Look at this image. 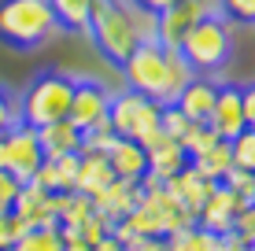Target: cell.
<instances>
[{"label":"cell","mask_w":255,"mask_h":251,"mask_svg":"<svg viewBox=\"0 0 255 251\" xmlns=\"http://www.w3.org/2000/svg\"><path fill=\"white\" fill-rule=\"evenodd\" d=\"M119 67H122V74H126V89L155 100L159 107L178 100V92L185 89L189 78H192L189 63L181 59V52H166L159 45H152V41H148V45H137Z\"/></svg>","instance_id":"obj_1"},{"label":"cell","mask_w":255,"mask_h":251,"mask_svg":"<svg viewBox=\"0 0 255 251\" xmlns=\"http://www.w3.org/2000/svg\"><path fill=\"white\" fill-rule=\"evenodd\" d=\"M59 22L48 0H0V41L15 48H37L56 37Z\"/></svg>","instance_id":"obj_2"},{"label":"cell","mask_w":255,"mask_h":251,"mask_svg":"<svg viewBox=\"0 0 255 251\" xmlns=\"http://www.w3.org/2000/svg\"><path fill=\"white\" fill-rule=\"evenodd\" d=\"M181 59L189 63L192 74H211L222 71L233 56V30L226 15H204L181 41Z\"/></svg>","instance_id":"obj_3"},{"label":"cell","mask_w":255,"mask_h":251,"mask_svg":"<svg viewBox=\"0 0 255 251\" xmlns=\"http://www.w3.org/2000/svg\"><path fill=\"white\" fill-rule=\"evenodd\" d=\"M70 96H74V78L48 71L41 78H33L30 89L22 92L19 100V122L22 126H52V122H63L70 115Z\"/></svg>","instance_id":"obj_4"},{"label":"cell","mask_w":255,"mask_h":251,"mask_svg":"<svg viewBox=\"0 0 255 251\" xmlns=\"http://www.w3.org/2000/svg\"><path fill=\"white\" fill-rule=\"evenodd\" d=\"M89 37L96 41V48L111 59V63H122V59L133 52L140 41L129 26V11L126 0H93L89 7Z\"/></svg>","instance_id":"obj_5"},{"label":"cell","mask_w":255,"mask_h":251,"mask_svg":"<svg viewBox=\"0 0 255 251\" xmlns=\"http://www.w3.org/2000/svg\"><path fill=\"white\" fill-rule=\"evenodd\" d=\"M159 103L140 96V92L126 89L119 96H111V107H108V122L115 129V137H129V141H140V144H152L155 137L163 133L159 129Z\"/></svg>","instance_id":"obj_6"},{"label":"cell","mask_w":255,"mask_h":251,"mask_svg":"<svg viewBox=\"0 0 255 251\" xmlns=\"http://www.w3.org/2000/svg\"><path fill=\"white\" fill-rule=\"evenodd\" d=\"M204 15H222V4L218 0H178L166 11H155V45L166 52H178L185 33Z\"/></svg>","instance_id":"obj_7"},{"label":"cell","mask_w":255,"mask_h":251,"mask_svg":"<svg viewBox=\"0 0 255 251\" xmlns=\"http://www.w3.org/2000/svg\"><path fill=\"white\" fill-rule=\"evenodd\" d=\"M45 163V152H41L37 129L33 126H11L4 133V170L15 181H33L37 167Z\"/></svg>","instance_id":"obj_8"},{"label":"cell","mask_w":255,"mask_h":251,"mask_svg":"<svg viewBox=\"0 0 255 251\" xmlns=\"http://www.w3.org/2000/svg\"><path fill=\"white\" fill-rule=\"evenodd\" d=\"M108 107H111V92L100 82H93V78H82V82H74V96H70V115L67 118L78 129H89L100 118H108Z\"/></svg>","instance_id":"obj_9"},{"label":"cell","mask_w":255,"mask_h":251,"mask_svg":"<svg viewBox=\"0 0 255 251\" xmlns=\"http://www.w3.org/2000/svg\"><path fill=\"white\" fill-rule=\"evenodd\" d=\"M137 203H140V181H122V177H115L108 188H100V192L93 196V211L100 214L108 226L122 222Z\"/></svg>","instance_id":"obj_10"},{"label":"cell","mask_w":255,"mask_h":251,"mask_svg":"<svg viewBox=\"0 0 255 251\" xmlns=\"http://www.w3.org/2000/svg\"><path fill=\"white\" fill-rule=\"evenodd\" d=\"M241 207H248V203L237 200L230 188L218 185L215 192L204 200V207L196 211V226L207 229V233H215V237H226V233L233 229V218H237V211H241Z\"/></svg>","instance_id":"obj_11"},{"label":"cell","mask_w":255,"mask_h":251,"mask_svg":"<svg viewBox=\"0 0 255 251\" xmlns=\"http://www.w3.org/2000/svg\"><path fill=\"white\" fill-rule=\"evenodd\" d=\"M207 126L215 129L222 141H233L237 133H244V107H241V85H218L215 107H211Z\"/></svg>","instance_id":"obj_12"},{"label":"cell","mask_w":255,"mask_h":251,"mask_svg":"<svg viewBox=\"0 0 255 251\" xmlns=\"http://www.w3.org/2000/svg\"><path fill=\"white\" fill-rule=\"evenodd\" d=\"M144 152H148V174L159 177V181L178 177L189 167V155L181 148V141H170L166 133H159L152 144H144Z\"/></svg>","instance_id":"obj_13"},{"label":"cell","mask_w":255,"mask_h":251,"mask_svg":"<svg viewBox=\"0 0 255 251\" xmlns=\"http://www.w3.org/2000/svg\"><path fill=\"white\" fill-rule=\"evenodd\" d=\"M215 96H218V85L207 82L204 74H192L189 85L178 92L174 107H178L189 122H207V118H211V107H215Z\"/></svg>","instance_id":"obj_14"},{"label":"cell","mask_w":255,"mask_h":251,"mask_svg":"<svg viewBox=\"0 0 255 251\" xmlns=\"http://www.w3.org/2000/svg\"><path fill=\"white\" fill-rule=\"evenodd\" d=\"M15 214L22 218L26 229L33 226H56V214H52V192H45L41 185H33V181H22L19 196H15Z\"/></svg>","instance_id":"obj_15"},{"label":"cell","mask_w":255,"mask_h":251,"mask_svg":"<svg viewBox=\"0 0 255 251\" xmlns=\"http://www.w3.org/2000/svg\"><path fill=\"white\" fill-rule=\"evenodd\" d=\"M108 163L111 174L122 181H140L148 174V152L140 141H129V137H115V144L108 148Z\"/></svg>","instance_id":"obj_16"},{"label":"cell","mask_w":255,"mask_h":251,"mask_svg":"<svg viewBox=\"0 0 255 251\" xmlns=\"http://www.w3.org/2000/svg\"><path fill=\"white\" fill-rule=\"evenodd\" d=\"M37 141H41L45 159H63V155H78V152H82V129L70 122V118H63V122L41 126Z\"/></svg>","instance_id":"obj_17"},{"label":"cell","mask_w":255,"mask_h":251,"mask_svg":"<svg viewBox=\"0 0 255 251\" xmlns=\"http://www.w3.org/2000/svg\"><path fill=\"white\" fill-rule=\"evenodd\" d=\"M52 214H56V226L63 233H78L85 222L93 218V196L82 192H52Z\"/></svg>","instance_id":"obj_18"},{"label":"cell","mask_w":255,"mask_h":251,"mask_svg":"<svg viewBox=\"0 0 255 251\" xmlns=\"http://www.w3.org/2000/svg\"><path fill=\"white\" fill-rule=\"evenodd\" d=\"M166 188H170V192L178 196V200L185 203V207H189L192 214H196L200 207H204V200H207V196H211V192H215V188H218V181L204 177V174H200V170H196V167H192V163H189V167L181 170L178 177H170V181H166Z\"/></svg>","instance_id":"obj_19"},{"label":"cell","mask_w":255,"mask_h":251,"mask_svg":"<svg viewBox=\"0 0 255 251\" xmlns=\"http://www.w3.org/2000/svg\"><path fill=\"white\" fill-rule=\"evenodd\" d=\"M111 181H115V174H111L108 155H100V152H82V155H78L74 192H82V196H96L100 188H108Z\"/></svg>","instance_id":"obj_20"},{"label":"cell","mask_w":255,"mask_h":251,"mask_svg":"<svg viewBox=\"0 0 255 251\" xmlns=\"http://www.w3.org/2000/svg\"><path fill=\"white\" fill-rule=\"evenodd\" d=\"M82 155V152H78ZM78 155H63V159H45L33 174V185H41L45 192H74L78 177Z\"/></svg>","instance_id":"obj_21"},{"label":"cell","mask_w":255,"mask_h":251,"mask_svg":"<svg viewBox=\"0 0 255 251\" xmlns=\"http://www.w3.org/2000/svg\"><path fill=\"white\" fill-rule=\"evenodd\" d=\"M63 229L59 226H33L26 229L19 240H15L7 251H63Z\"/></svg>","instance_id":"obj_22"},{"label":"cell","mask_w":255,"mask_h":251,"mask_svg":"<svg viewBox=\"0 0 255 251\" xmlns=\"http://www.w3.org/2000/svg\"><path fill=\"white\" fill-rule=\"evenodd\" d=\"M192 167H196L204 177H211V181H222V177H226V170L233 167L230 141H218V144H211V148H207L204 155H196V159H192Z\"/></svg>","instance_id":"obj_23"},{"label":"cell","mask_w":255,"mask_h":251,"mask_svg":"<svg viewBox=\"0 0 255 251\" xmlns=\"http://www.w3.org/2000/svg\"><path fill=\"white\" fill-rule=\"evenodd\" d=\"M48 4H52V11H56L59 30H74V33L89 30V7H93V0H48Z\"/></svg>","instance_id":"obj_24"},{"label":"cell","mask_w":255,"mask_h":251,"mask_svg":"<svg viewBox=\"0 0 255 251\" xmlns=\"http://www.w3.org/2000/svg\"><path fill=\"white\" fill-rule=\"evenodd\" d=\"M166 240H170V251H222V240H218L215 233L200 229V226H189V229L174 233V237H166Z\"/></svg>","instance_id":"obj_25"},{"label":"cell","mask_w":255,"mask_h":251,"mask_svg":"<svg viewBox=\"0 0 255 251\" xmlns=\"http://www.w3.org/2000/svg\"><path fill=\"white\" fill-rule=\"evenodd\" d=\"M222 137L215 133L207 122H192L189 129H185V137H181V148H185V155H189V163L196 159V155H204L211 144H218Z\"/></svg>","instance_id":"obj_26"},{"label":"cell","mask_w":255,"mask_h":251,"mask_svg":"<svg viewBox=\"0 0 255 251\" xmlns=\"http://www.w3.org/2000/svg\"><path fill=\"white\" fill-rule=\"evenodd\" d=\"M222 188H230V192L237 196V200L244 203H255V174L252 170H241V167H230L226 170V177L218 181Z\"/></svg>","instance_id":"obj_27"},{"label":"cell","mask_w":255,"mask_h":251,"mask_svg":"<svg viewBox=\"0 0 255 251\" xmlns=\"http://www.w3.org/2000/svg\"><path fill=\"white\" fill-rule=\"evenodd\" d=\"M111 144H115V129H111L108 118H100L96 126L82 129V152H100V155H108Z\"/></svg>","instance_id":"obj_28"},{"label":"cell","mask_w":255,"mask_h":251,"mask_svg":"<svg viewBox=\"0 0 255 251\" xmlns=\"http://www.w3.org/2000/svg\"><path fill=\"white\" fill-rule=\"evenodd\" d=\"M126 11H129V26H133V33H137L140 45H148V41L155 45V11L133 4V0H126Z\"/></svg>","instance_id":"obj_29"},{"label":"cell","mask_w":255,"mask_h":251,"mask_svg":"<svg viewBox=\"0 0 255 251\" xmlns=\"http://www.w3.org/2000/svg\"><path fill=\"white\" fill-rule=\"evenodd\" d=\"M230 152H233V167L241 170H252L255 174V129H244L230 141Z\"/></svg>","instance_id":"obj_30"},{"label":"cell","mask_w":255,"mask_h":251,"mask_svg":"<svg viewBox=\"0 0 255 251\" xmlns=\"http://www.w3.org/2000/svg\"><path fill=\"white\" fill-rule=\"evenodd\" d=\"M189 126H192V122H189L185 115H181L178 107H174V103H163V111H159V129H163L166 137H170V141H181Z\"/></svg>","instance_id":"obj_31"},{"label":"cell","mask_w":255,"mask_h":251,"mask_svg":"<svg viewBox=\"0 0 255 251\" xmlns=\"http://www.w3.org/2000/svg\"><path fill=\"white\" fill-rule=\"evenodd\" d=\"M22 233H26V226H22V218H19L15 211H4V214H0V248H11Z\"/></svg>","instance_id":"obj_32"},{"label":"cell","mask_w":255,"mask_h":251,"mask_svg":"<svg viewBox=\"0 0 255 251\" xmlns=\"http://www.w3.org/2000/svg\"><path fill=\"white\" fill-rule=\"evenodd\" d=\"M230 233H237L241 240H248V244L255 248V203H248V207H241V211H237Z\"/></svg>","instance_id":"obj_33"},{"label":"cell","mask_w":255,"mask_h":251,"mask_svg":"<svg viewBox=\"0 0 255 251\" xmlns=\"http://www.w3.org/2000/svg\"><path fill=\"white\" fill-rule=\"evenodd\" d=\"M218 4H222V15H230L233 22L255 26V0H218Z\"/></svg>","instance_id":"obj_34"},{"label":"cell","mask_w":255,"mask_h":251,"mask_svg":"<svg viewBox=\"0 0 255 251\" xmlns=\"http://www.w3.org/2000/svg\"><path fill=\"white\" fill-rule=\"evenodd\" d=\"M11 126H19V100H11V92L0 89V137Z\"/></svg>","instance_id":"obj_35"},{"label":"cell","mask_w":255,"mask_h":251,"mask_svg":"<svg viewBox=\"0 0 255 251\" xmlns=\"http://www.w3.org/2000/svg\"><path fill=\"white\" fill-rule=\"evenodd\" d=\"M19 188H22V181H15L7 170H0V214L15 207V196H19Z\"/></svg>","instance_id":"obj_36"},{"label":"cell","mask_w":255,"mask_h":251,"mask_svg":"<svg viewBox=\"0 0 255 251\" xmlns=\"http://www.w3.org/2000/svg\"><path fill=\"white\" fill-rule=\"evenodd\" d=\"M241 107H244V126L255 129V82L241 85Z\"/></svg>","instance_id":"obj_37"},{"label":"cell","mask_w":255,"mask_h":251,"mask_svg":"<svg viewBox=\"0 0 255 251\" xmlns=\"http://www.w3.org/2000/svg\"><path fill=\"white\" fill-rule=\"evenodd\" d=\"M126 251H170V240L166 237H137Z\"/></svg>","instance_id":"obj_38"},{"label":"cell","mask_w":255,"mask_h":251,"mask_svg":"<svg viewBox=\"0 0 255 251\" xmlns=\"http://www.w3.org/2000/svg\"><path fill=\"white\" fill-rule=\"evenodd\" d=\"M218 240H222V251H255L248 240H241L237 233H226V237H218Z\"/></svg>","instance_id":"obj_39"},{"label":"cell","mask_w":255,"mask_h":251,"mask_svg":"<svg viewBox=\"0 0 255 251\" xmlns=\"http://www.w3.org/2000/svg\"><path fill=\"white\" fill-rule=\"evenodd\" d=\"M89 251H126V248H122L119 240H115V237H111V233H108V237H104V240H96V244H93Z\"/></svg>","instance_id":"obj_40"},{"label":"cell","mask_w":255,"mask_h":251,"mask_svg":"<svg viewBox=\"0 0 255 251\" xmlns=\"http://www.w3.org/2000/svg\"><path fill=\"white\" fill-rule=\"evenodd\" d=\"M133 4L148 7V11H166V7H170V4H178V0H133Z\"/></svg>","instance_id":"obj_41"},{"label":"cell","mask_w":255,"mask_h":251,"mask_svg":"<svg viewBox=\"0 0 255 251\" xmlns=\"http://www.w3.org/2000/svg\"><path fill=\"white\" fill-rule=\"evenodd\" d=\"M63 251H89V244H82V240H67Z\"/></svg>","instance_id":"obj_42"},{"label":"cell","mask_w":255,"mask_h":251,"mask_svg":"<svg viewBox=\"0 0 255 251\" xmlns=\"http://www.w3.org/2000/svg\"><path fill=\"white\" fill-rule=\"evenodd\" d=\"M0 170H4V137H0Z\"/></svg>","instance_id":"obj_43"},{"label":"cell","mask_w":255,"mask_h":251,"mask_svg":"<svg viewBox=\"0 0 255 251\" xmlns=\"http://www.w3.org/2000/svg\"><path fill=\"white\" fill-rule=\"evenodd\" d=\"M0 251H7V248H0Z\"/></svg>","instance_id":"obj_44"}]
</instances>
